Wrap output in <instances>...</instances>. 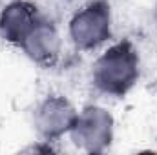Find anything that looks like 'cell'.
Listing matches in <instances>:
<instances>
[{
  "mask_svg": "<svg viewBox=\"0 0 157 155\" xmlns=\"http://www.w3.org/2000/svg\"><path fill=\"white\" fill-rule=\"evenodd\" d=\"M113 117L102 106H86L75 117L70 139L82 152H106L113 141Z\"/></svg>",
  "mask_w": 157,
  "mask_h": 155,
  "instance_id": "obj_3",
  "label": "cell"
},
{
  "mask_svg": "<svg viewBox=\"0 0 157 155\" xmlns=\"http://www.w3.org/2000/svg\"><path fill=\"white\" fill-rule=\"evenodd\" d=\"M68 37L80 51H95L112 39V7L106 0H91L68 22Z\"/></svg>",
  "mask_w": 157,
  "mask_h": 155,
  "instance_id": "obj_2",
  "label": "cell"
},
{
  "mask_svg": "<svg viewBox=\"0 0 157 155\" xmlns=\"http://www.w3.org/2000/svg\"><path fill=\"white\" fill-rule=\"evenodd\" d=\"M18 47L35 64L51 68L62 53V37L59 33V28L51 20L42 17Z\"/></svg>",
  "mask_w": 157,
  "mask_h": 155,
  "instance_id": "obj_5",
  "label": "cell"
},
{
  "mask_svg": "<svg viewBox=\"0 0 157 155\" xmlns=\"http://www.w3.org/2000/svg\"><path fill=\"white\" fill-rule=\"evenodd\" d=\"M155 18H157V0H155Z\"/></svg>",
  "mask_w": 157,
  "mask_h": 155,
  "instance_id": "obj_7",
  "label": "cell"
},
{
  "mask_svg": "<svg viewBox=\"0 0 157 155\" xmlns=\"http://www.w3.org/2000/svg\"><path fill=\"white\" fill-rule=\"evenodd\" d=\"M77 110L62 95H48L35 106L33 112V128L42 141H57L62 135H68Z\"/></svg>",
  "mask_w": 157,
  "mask_h": 155,
  "instance_id": "obj_4",
  "label": "cell"
},
{
  "mask_svg": "<svg viewBox=\"0 0 157 155\" xmlns=\"http://www.w3.org/2000/svg\"><path fill=\"white\" fill-rule=\"evenodd\" d=\"M141 60L130 40L108 46L91 66V82L108 97H124L139 80Z\"/></svg>",
  "mask_w": 157,
  "mask_h": 155,
  "instance_id": "obj_1",
  "label": "cell"
},
{
  "mask_svg": "<svg viewBox=\"0 0 157 155\" xmlns=\"http://www.w3.org/2000/svg\"><path fill=\"white\" fill-rule=\"evenodd\" d=\"M40 18L42 15L37 6L28 0H13L0 11V37L18 47Z\"/></svg>",
  "mask_w": 157,
  "mask_h": 155,
  "instance_id": "obj_6",
  "label": "cell"
}]
</instances>
